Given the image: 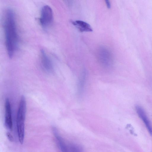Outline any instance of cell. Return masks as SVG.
Masks as SVG:
<instances>
[{
  "instance_id": "6da1fadb",
  "label": "cell",
  "mask_w": 152,
  "mask_h": 152,
  "mask_svg": "<svg viewBox=\"0 0 152 152\" xmlns=\"http://www.w3.org/2000/svg\"><path fill=\"white\" fill-rule=\"evenodd\" d=\"M15 15L10 9L6 11L4 21L6 45L8 55L12 58L17 47L18 38Z\"/></svg>"
},
{
  "instance_id": "7a4b0ae2",
  "label": "cell",
  "mask_w": 152,
  "mask_h": 152,
  "mask_svg": "<svg viewBox=\"0 0 152 152\" xmlns=\"http://www.w3.org/2000/svg\"><path fill=\"white\" fill-rule=\"evenodd\" d=\"M26 104L24 96L21 98L17 113L16 126L19 140L23 143L25 135V125L26 113Z\"/></svg>"
},
{
  "instance_id": "3957f363",
  "label": "cell",
  "mask_w": 152,
  "mask_h": 152,
  "mask_svg": "<svg viewBox=\"0 0 152 152\" xmlns=\"http://www.w3.org/2000/svg\"><path fill=\"white\" fill-rule=\"evenodd\" d=\"M53 15L52 9L48 5L43 6L41 10L39 22L42 26L46 28L52 23Z\"/></svg>"
},
{
  "instance_id": "277c9868",
  "label": "cell",
  "mask_w": 152,
  "mask_h": 152,
  "mask_svg": "<svg viewBox=\"0 0 152 152\" xmlns=\"http://www.w3.org/2000/svg\"><path fill=\"white\" fill-rule=\"evenodd\" d=\"M107 50L105 48H101L99 53V58L100 62L105 67L110 66L112 63L111 53Z\"/></svg>"
},
{
  "instance_id": "5b68a950",
  "label": "cell",
  "mask_w": 152,
  "mask_h": 152,
  "mask_svg": "<svg viewBox=\"0 0 152 152\" xmlns=\"http://www.w3.org/2000/svg\"><path fill=\"white\" fill-rule=\"evenodd\" d=\"M5 125L8 129L11 130L13 126L11 108L10 101L8 98L5 100Z\"/></svg>"
},
{
  "instance_id": "8992f818",
  "label": "cell",
  "mask_w": 152,
  "mask_h": 152,
  "mask_svg": "<svg viewBox=\"0 0 152 152\" xmlns=\"http://www.w3.org/2000/svg\"><path fill=\"white\" fill-rule=\"evenodd\" d=\"M135 109L138 116L143 121L150 134L152 136V127L144 110L142 107L138 105L136 106Z\"/></svg>"
},
{
  "instance_id": "52a82bcc",
  "label": "cell",
  "mask_w": 152,
  "mask_h": 152,
  "mask_svg": "<svg viewBox=\"0 0 152 152\" xmlns=\"http://www.w3.org/2000/svg\"><path fill=\"white\" fill-rule=\"evenodd\" d=\"M41 62L44 69L49 72H52L53 67L52 62L43 50L41 51Z\"/></svg>"
},
{
  "instance_id": "ba28073f",
  "label": "cell",
  "mask_w": 152,
  "mask_h": 152,
  "mask_svg": "<svg viewBox=\"0 0 152 152\" xmlns=\"http://www.w3.org/2000/svg\"><path fill=\"white\" fill-rule=\"evenodd\" d=\"M53 132L58 145L62 152H69L68 145L66 144L63 139L59 134L56 128H53Z\"/></svg>"
},
{
  "instance_id": "9c48e42d",
  "label": "cell",
  "mask_w": 152,
  "mask_h": 152,
  "mask_svg": "<svg viewBox=\"0 0 152 152\" xmlns=\"http://www.w3.org/2000/svg\"><path fill=\"white\" fill-rule=\"evenodd\" d=\"M72 23L81 32H91L92 28L88 23L80 20H76L72 22Z\"/></svg>"
},
{
  "instance_id": "30bf717a",
  "label": "cell",
  "mask_w": 152,
  "mask_h": 152,
  "mask_svg": "<svg viewBox=\"0 0 152 152\" xmlns=\"http://www.w3.org/2000/svg\"><path fill=\"white\" fill-rule=\"evenodd\" d=\"M86 71L84 70L81 74L79 79L77 85V93L80 95L83 91L86 82Z\"/></svg>"
},
{
  "instance_id": "8fae6325",
  "label": "cell",
  "mask_w": 152,
  "mask_h": 152,
  "mask_svg": "<svg viewBox=\"0 0 152 152\" xmlns=\"http://www.w3.org/2000/svg\"><path fill=\"white\" fill-rule=\"evenodd\" d=\"M69 152H83L81 146L75 144H72L68 145Z\"/></svg>"
},
{
  "instance_id": "7c38bea8",
  "label": "cell",
  "mask_w": 152,
  "mask_h": 152,
  "mask_svg": "<svg viewBox=\"0 0 152 152\" xmlns=\"http://www.w3.org/2000/svg\"><path fill=\"white\" fill-rule=\"evenodd\" d=\"M6 135L9 140L13 142L14 141V138L12 136L9 132H7Z\"/></svg>"
},
{
  "instance_id": "4fadbf2b",
  "label": "cell",
  "mask_w": 152,
  "mask_h": 152,
  "mask_svg": "<svg viewBox=\"0 0 152 152\" xmlns=\"http://www.w3.org/2000/svg\"><path fill=\"white\" fill-rule=\"evenodd\" d=\"M105 1L107 8L108 9L110 8L111 7V4L109 1L106 0Z\"/></svg>"
}]
</instances>
